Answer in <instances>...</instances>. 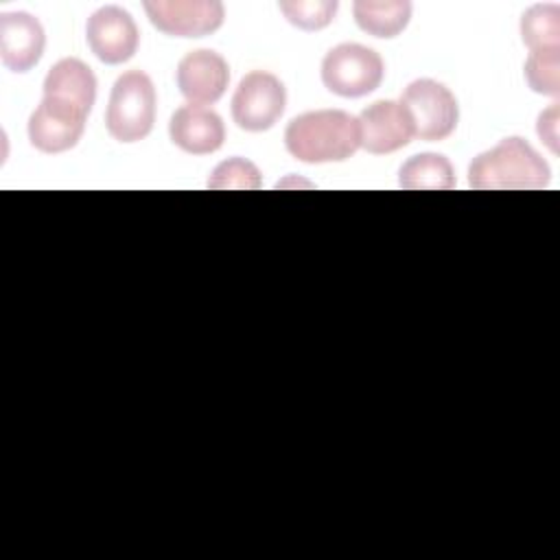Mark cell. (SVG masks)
<instances>
[{
    "instance_id": "1",
    "label": "cell",
    "mask_w": 560,
    "mask_h": 560,
    "mask_svg": "<svg viewBox=\"0 0 560 560\" xmlns=\"http://www.w3.org/2000/svg\"><path fill=\"white\" fill-rule=\"evenodd\" d=\"M287 151L306 164L343 162L361 147L359 118L343 109H315L295 116L284 129Z\"/></svg>"
},
{
    "instance_id": "2",
    "label": "cell",
    "mask_w": 560,
    "mask_h": 560,
    "mask_svg": "<svg viewBox=\"0 0 560 560\" xmlns=\"http://www.w3.org/2000/svg\"><path fill=\"white\" fill-rule=\"evenodd\" d=\"M549 179V164L518 136L503 138L468 166V184L475 190H540Z\"/></svg>"
},
{
    "instance_id": "3",
    "label": "cell",
    "mask_w": 560,
    "mask_h": 560,
    "mask_svg": "<svg viewBox=\"0 0 560 560\" xmlns=\"http://www.w3.org/2000/svg\"><path fill=\"white\" fill-rule=\"evenodd\" d=\"M155 122V88L142 70L120 74L112 88L105 127L118 142H138Z\"/></svg>"
},
{
    "instance_id": "4",
    "label": "cell",
    "mask_w": 560,
    "mask_h": 560,
    "mask_svg": "<svg viewBox=\"0 0 560 560\" xmlns=\"http://www.w3.org/2000/svg\"><path fill=\"white\" fill-rule=\"evenodd\" d=\"M385 74L381 55L361 44H339L322 61L326 90L343 98H359L374 92Z\"/></svg>"
},
{
    "instance_id": "5",
    "label": "cell",
    "mask_w": 560,
    "mask_h": 560,
    "mask_svg": "<svg viewBox=\"0 0 560 560\" xmlns=\"http://www.w3.org/2000/svg\"><path fill=\"white\" fill-rule=\"evenodd\" d=\"M400 103L405 105L413 136L420 140H444L448 138L459 120V107L453 92L433 81V79H416L407 85Z\"/></svg>"
},
{
    "instance_id": "6",
    "label": "cell",
    "mask_w": 560,
    "mask_h": 560,
    "mask_svg": "<svg viewBox=\"0 0 560 560\" xmlns=\"http://www.w3.org/2000/svg\"><path fill=\"white\" fill-rule=\"evenodd\" d=\"M284 105L287 90L282 81L271 72L252 70L232 96V118L245 131H267L278 122Z\"/></svg>"
},
{
    "instance_id": "7",
    "label": "cell",
    "mask_w": 560,
    "mask_h": 560,
    "mask_svg": "<svg viewBox=\"0 0 560 560\" xmlns=\"http://www.w3.org/2000/svg\"><path fill=\"white\" fill-rule=\"evenodd\" d=\"M144 11L151 24L171 37H206L225 15L219 0H149Z\"/></svg>"
},
{
    "instance_id": "8",
    "label": "cell",
    "mask_w": 560,
    "mask_h": 560,
    "mask_svg": "<svg viewBox=\"0 0 560 560\" xmlns=\"http://www.w3.org/2000/svg\"><path fill=\"white\" fill-rule=\"evenodd\" d=\"M88 112L81 107L44 96L39 107L28 118V140L44 153H61L72 149L85 129Z\"/></svg>"
},
{
    "instance_id": "9",
    "label": "cell",
    "mask_w": 560,
    "mask_h": 560,
    "mask_svg": "<svg viewBox=\"0 0 560 560\" xmlns=\"http://www.w3.org/2000/svg\"><path fill=\"white\" fill-rule=\"evenodd\" d=\"M85 39L96 59L116 66L129 61L136 55L140 33L129 11L116 4H107L88 18Z\"/></svg>"
},
{
    "instance_id": "10",
    "label": "cell",
    "mask_w": 560,
    "mask_h": 560,
    "mask_svg": "<svg viewBox=\"0 0 560 560\" xmlns=\"http://www.w3.org/2000/svg\"><path fill=\"white\" fill-rule=\"evenodd\" d=\"M230 83L228 61L208 48L192 50L177 63V88L188 105L217 103Z\"/></svg>"
},
{
    "instance_id": "11",
    "label": "cell",
    "mask_w": 560,
    "mask_h": 560,
    "mask_svg": "<svg viewBox=\"0 0 560 560\" xmlns=\"http://www.w3.org/2000/svg\"><path fill=\"white\" fill-rule=\"evenodd\" d=\"M361 147L368 153L385 155L402 149L413 138L411 118L400 101H376L359 116Z\"/></svg>"
},
{
    "instance_id": "12",
    "label": "cell",
    "mask_w": 560,
    "mask_h": 560,
    "mask_svg": "<svg viewBox=\"0 0 560 560\" xmlns=\"http://www.w3.org/2000/svg\"><path fill=\"white\" fill-rule=\"evenodd\" d=\"M46 35L39 20L26 11L0 13V59L11 72H28L44 52Z\"/></svg>"
},
{
    "instance_id": "13",
    "label": "cell",
    "mask_w": 560,
    "mask_h": 560,
    "mask_svg": "<svg viewBox=\"0 0 560 560\" xmlns=\"http://www.w3.org/2000/svg\"><path fill=\"white\" fill-rule=\"evenodd\" d=\"M168 136L182 151L206 155L221 149L225 140V127L217 112L201 105H182L171 116Z\"/></svg>"
},
{
    "instance_id": "14",
    "label": "cell",
    "mask_w": 560,
    "mask_h": 560,
    "mask_svg": "<svg viewBox=\"0 0 560 560\" xmlns=\"http://www.w3.org/2000/svg\"><path fill=\"white\" fill-rule=\"evenodd\" d=\"M44 96L68 101L90 114L96 98V77L81 59H59L44 79Z\"/></svg>"
},
{
    "instance_id": "15",
    "label": "cell",
    "mask_w": 560,
    "mask_h": 560,
    "mask_svg": "<svg viewBox=\"0 0 560 560\" xmlns=\"http://www.w3.org/2000/svg\"><path fill=\"white\" fill-rule=\"evenodd\" d=\"M354 22L361 31L372 37H396L400 35L411 18V2L407 0H357L352 4Z\"/></svg>"
},
{
    "instance_id": "16",
    "label": "cell",
    "mask_w": 560,
    "mask_h": 560,
    "mask_svg": "<svg viewBox=\"0 0 560 560\" xmlns=\"http://www.w3.org/2000/svg\"><path fill=\"white\" fill-rule=\"evenodd\" d=\"M400 186L405 190H451L455 171L442 153H418L400 166Z\"/></svg>"
},
{
    "instance_id": "17",
    "label": "cell",
    "mask_w": 560,
    "mask_h": 560,
    "mask_svg": "<svg viewBox=\"0 0 560 560\" xmlns=\"http://www.w3.org/2000/svg\"><path fill=\"white\" fill-rule=\"evenodd\" d=\"M521 37L529 50L560 46V7L534 4L521 18Z\"/></svg>"
},
{
    "instance_id": "18",
    "label": "cell",
    "mask_w": 560,
    "mask_h": 560,
    "mask_svg": "<svg viewBox=\"0 0 560 560\" xmlns=\"http://www.w3.org/2000/svg\"><path fill=\"white\" fill-rule=\"evenodd\" d=\"M525 81L536 94H560V46L529 50L525 61Z\"/></svg>"
},
{
    "instance_id": "19",
    "label": "cell",
    "mask_w": 560,
    "mask_h": 560,
    "mask_svg": "<svg viewBox=\"0 0 560 560\" xmlns=\"http://www.w3.org/2000/svg\"><path fill=\"white\" fill-rule=\"evenodd\" d=\"M280 11L284 18L302 31H319L335 20L337 0H282Z\"/></svg>"
},
{
    "instance_id": "20",
    "label": "cell",
    "mask_w": 560,
    "mask_h": 560,
    "mask_svg": "<svg viewBox=\"0 0 560 560\" xmlns=\"http://www.w3.org/2000/svg\"><path fill=\"white\" fill-rule=\"evenodd\" d=\"M260 184L258 166L245 158L223 160L208 179V188L212 190H256Z\"/></svg>"
},
{
    "instance_id": "21",
    "label": "cell",
    "mask_w": 560,
    "mask_h": 560,
    "mask_svg": "<svg viewBox=\"0 0 560 560\" xmlns=\"http://www.w3.org/2000/svg\"><path fill=\"white\" fill-rule=\"evenodd\" d=\"M536 131L540 140L551 149V153H558V105L556 103L538 116Z\"/></svg>"
}]
</instances>
